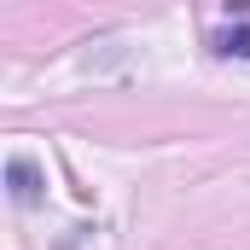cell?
<instances>
[{"label":"cell","mask_w":250,"mask_h":250,"mask_svg":"<svg viewBox=\"0 0 250 250\" xmlns=\"http://www.w3.org/2000/svg\"><path fill=\"white\" fill-rule=\"evenodd\" d=\"M6 175H12V192H18V198H23V204H29V198H35V175H29V163H12V169H6Z\"/></svg>","instance_id":"1"},{"label":"cell","mask_w":250,"mask_h":250,"mask_svg":"<svg viewBox=\"0 0 250 250\" xmlns=\"http://www.w3.org/2000/svg\"><path fill=\"white\" fill-rule=\"evenodd\" d=\"M221 53H239V59H250V29H239V35H227V41H221Z\"/></svg>","instance_id":"2"}]
</instances>
